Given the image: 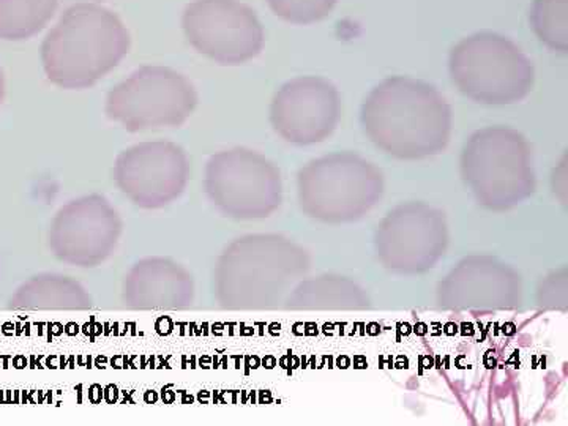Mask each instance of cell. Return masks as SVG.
<instances>
[{
	"instance_id": "12",
	"label": "cell",
	"mask_w": 568,
	"mask_h": 426,
	"mask_svg": "<svg viewBox=\"0 0 568 426\" xmlns=\"http://www.w3.org/2000/svg\"><path fill=\"white\" fill-rule=\"evenodd\" d=\"M447 245L444 213L426 204L399 205L377 227V256L396 274H424L446 254Z\"/></svg>"
},
{
	"instance_id": "21",
	"label": "cell",
	"mask_w": 568,
	"mask_h": 426,
	"mask_svg": "<svg viewBox=\"0 0 568 426\" xmlns=\"http://www.w3.org/2000/svg\"><path fill=\"white\" fill-rule=\"evenodd\" d=\"M3 99H6V77H3V71L0 69V106H2Z\"/></svg>"
},
{
	"instance_id": "18",
	"label": "cell",
	"mask_w": 568,
	"mask_h": 426,
	"mask_svg": "<svg viewBox=\"0 0 568 426\" xmlns=\"http://www.w3.org/2000/svg\"><path fill=\"white\" fill-rule=\"evenodd\" d=\"M61 0H0V40H26L39 33Z\"/></svg>"
},
{
	"instance_id": "17",
	"label": "cell",
	"mask_w": 568,
	"mask_h": 426,
	"mask_svg": "<svg viewBox=\"0 0 568 426\" xmlns=\"http://www.w3.org/2000/svg\"><path fill=\"white\" fill-rule=\"evenodd\" d=\"M287 308L293 310H327V308H364L368 298L357 284L339 276L301 282L286 298Z\"/></svg>"
},
{
	"instance_id": "11",
	"label": "cell",
	"mask_w": 568,
	"mask_h": 426,
	"mask_svg": "<svg viewBox=\"0 0 568 426\" xmlns=\"http://www.w3.org/2000/svg\"><path fill=\"white\" fill-rule=\"evenodd\" d=\"M114 181L136 207L148 211L168 207L189 185V156L174 142H141L118 156Z\"/></svg>"
},
{
	"instance_id": "4",
	"label": "cell",
	"mask_w": 568,
	"mask_h": 426,
	"mask_svg": "<svg viewBox=\"0 0 568 426\" xmlns=\"http://www.w3.org/2000/svg\"><path fill=\"white\" fill-rule=\"evenodd\" d=\"M462 174L478 203L504 212L536 192L532 149L517 130L489 126L469 138Z\"/></svg>"
},
{
	"instance_id": "22",
	"label": "cell",
	"mask_w": 568,
	"mask_h": 426,
	"mask_svg": "<svg viewBox=\"0 0 568 426\" xmlns=\"http://www.w3.org/2000/svg\"><path fill=\"white\" fill-rule=\"evenodd\" d=\"M63 2H73V0H63Z\"/></svg>"
},
{
	"instance_id": "7",
	"label": "cell",
	"mask_w": 568,
	"mask_h": 426,
	"mask_svg": "<svg viewBox=\"0 0 568 426\" xmlns=\"http://www.w3.org/2000/svg\"><path fill=\"white\" fill-rule=\"evenodd\" d=\"M205 193L216 211L234 220H263L283 201L282 174L250 149L215 153L205 168Z\"/></svg>"
},
{
	"instance_id": "19",
	"label": "cell",
	"mask_w": 568,
	"mask_h": 426,
	"mask_svg": "<svg viewBox=\"0 0 568 426\" xmlns=\"http://www.w3.org/2000/svg\"><path fill=\"white\" fill-rule=\"evenodd\" d=\"M530 24L549 50L568 51V0H534Z\"/></svg>"
},
{
	"instance_id": "13",
	"label": "cell",
	"mask_w": 568,
	"mask_h": 426,
	"mask_svg": "<svg viewBox=\"0 0 568 426\" xmlns=\"http://www.w3.org/2000/svg\"><path fill=\"white\" fill-rule=\"evenodd\" d=\"M342 112L339 93L331 81L304 77L286 82L271 106L272 126L295 145L323 142L335 132Z\"/></svg>"
},
{
	"instance_id": "8",
	"label": "cell",
	"mask_w": 568,
	"mask_h": 426,
	"mask_svg": "<svg viewBox=\"0 0 568 426\" xmlns=\"http://www.w3.org/2000/svg\"><path fill=\"white\" fill-rule=\"evenodd\" d=\"M197 106L192 82L168 67H142L106 99V114L129 132L181 126Z\"/></svg>"
},
{
	"instance_id": "3",
	"label": "cell",
	"mask_w": 568,
	"mask_h": 426,
	"mask_svg": "<svg viewBox=\"0 0 568 426\" xmlns=\"http://www.w3.org/2000/svg\"><path fill=\"white\" fill-rule=\"evenodd\" d=\"M130 33L118 14L93 3H77L62 14L41 47L52 84L70 91L92 88L129 54Z\"/></svg>"
},
{
	"instance_id": "9",
	"label": "cell",
	"mask_w": 568,
	"mask_h": 426,
	"mask_svg": "<svg viewBox=\"0 0 568 426\" xmlns=\"http://www.w3.org/2000/svg\"><path fill=\"white\" fill-rule=\"evenodd\" d=\"M182 26L194 50L222 65L252 61L264 48L263 26L241 0H194Z\"/></svg>"
},
{
	"instance_id": "5",
	"label": "cell",
	"mask_w": 568,
	"mask_h": 426,
	"mask_svg": "<svg viewBox=\"0 0 568 426\" xmlns=\"http://www.w3.org/2000/svg\"><path fill=\"white\" fill-rule=\"evenodd\" d=\"M298 204L310 219L349 223L372 211L384 192L383 173L355 153L313 160L297 179Z\"/></svg>"
},
{
	"instance_id": "6",
	"label": "cell",
	"mask_w": 568,
	"mask_h": 426,
	"mask_svg": "<svg viewBox=\"0 0 568 426\" xmlns=\"http://www.w3.org/2000/svg\"><path fill=\"white\" fill-rule=\"evenodd\" d=\"M450 74L463 95L481 104H511L534 85V65L514 41L480 32L450 52Z\"/></svg>"
},
{
	"instance_id": "15",
	"label": "cell",
	"mask_w": 568,
	"mask_h": 426,
	"mask_svg": "<svg viewBox=\"0 0 568 426\" xmlns=\"http://www.w3.org/2000/svg\"><path fill=\"white\" fill-rule=\"evenodd\" d=\"M125 306L141 312H178L192 306L193 276L170 257L152 256L138 261L122 284Z\"/></svg>"
},
{
	"instance_id": "16",
	"label": "cell",
	"mask_w": 568,
	"mask_h": 426,
	"mask_svg": "<svg viewBox=\"0 0 568 426\" xmlns=\"http://www.w3.org/2000/svg\"><path fill=\"white\" fill-rule=\"evenodd\" d=\"M10 308L18 312H88L93 308V301L88 290L77 280L65 275L43 274L33 276L18 287L10 298Z\"/></svg>"
},
{
	"instance_id": "14",
	"label": "cell",
	"mask_w": 568,
	"mask_h": 426,
	"mask_svg": "<svg viewBox=\"0 0 568 426\" xmlns=\"http://www.w3.org/2000/svg\"><path fill=\"white\" fill-rule=\"evenodd\" d=\"M519 298V275L493 257L463 261L439 286L440 305L452 310H507Z\"/></svg>"
},
{
	"instance_id": "10",
	"label": "cell",
	"mask_w": 568,
	"mask_h": 426,
	"mask_svg": "<svg viewBox=\"0 0 568 426\" xmlns=\"http://www.w3.org/2000/svg\"><path fill=\"white\" fill-rule=\"evenodd\" d=\"M123 223L114 205L100 194L70 201L55 213L50 248L62 263L93 268L110 260L121 241Z\"/></svg>"
},
{
	"instance_id": "2",
	"label": "cell",
	"mask_w": 568,
	"mask_h": 426,
	"mask_svg": "<svg viewBox=\"0 0 568 426\" xmlns=\"http://www.w3.org/2000/svg\"><path fill=\"white\" fill-rule=\"evenodd\" d=\"M308 268V254L290 239L246 235L220 256L213 272V295L224 308H271L286 302Z\"/></svg>"
},
{
	"instance_id": "1",
	"label": "cell",
	"mask_w": 568,
	"mask_h": 426,
	"mask_svg": "<svg viewBox=\"0 0 568 426\" xmlns=\"http://www.w3.org/2000/svg\"><path fill=\"white\" fill-rule=\"evenodd\" d=\"M362 125L381 151L399 160H422L447 148L452 110L443 93L424 81L395 77L366 97Z\"/></svg>"
},
{
	"instance_id": "20",
	"label": "cell",
	"mask_w": 568,
	"mask_h": 426,
	"mask_svg": "<svg viewBox=\"0 0 568 426\" xmlns=\"http://www.w3.org/2000/svg\"><path fill=\"white\" fill-rule=\"evenodd\" d=\"M268 7L284 21L293 24H312L327 18L336 0H267Z\"/></svg>"
}]
</instances>
